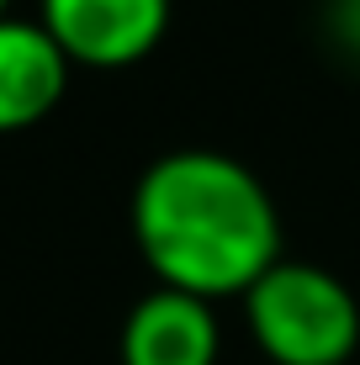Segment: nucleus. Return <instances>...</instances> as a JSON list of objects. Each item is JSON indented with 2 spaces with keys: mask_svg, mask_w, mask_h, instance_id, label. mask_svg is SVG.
<instances>
[{
  "mask_svg": "<svg viewBox=\"0 0 360 365\" xmlns=\"http://www.w3.org/2000/svg\"><path fill=\"white\" fill-rule=\"evenodd\" d=\"M324 32H329V43L360 69V0H329L324 6Z\"/></svg>",
  "mask_w": 360,
  "mask_h": 365,
  "instance_id": "423d86ee",
  "label": "nucleus"
},
{
  "mask_svg": "<svg viewBox=\"0 0 360 365\" xmlns=\"http://www.w3.org/2000/svg\"><path fill=\"white\" fill-rule=\"evenodd\" d=\"M0 16H11V0H0Z\"/></svg>",
  "mask_w": 360,
  "mask_h": 365,
  "instance_id": "0eeeda50",
  "label": "nucleus"
},
{
  "mask_svg": "<svg viewBox=\"0 0 360 365\" xmlns=\"http://www.w3.org/2000/svg\"><path fill=\"white\" fill-rule=\"evenodd\" d=\"M74 64L37 16H0V138L27 133L58 111Z\"/></svg>",
  "mask_w": 360,
  "mask_h": 365,
  "instance_id": "39448f33",
  "label": "nucleus"
},
{
  "mask_svg": "<svg viewBox=\"0 0 360 365\" xmlns=\"http://www.w3.org/2000/svg\"><path fill=\"white\" fill-rule=\"evenodd\" d=\"M128 217L148 275L202 302L244 297L281 259L276 196L217 148H175L143 165Z\"/></svg>",
  "mask_w": 360,
  "mask_h": 365,
  "instance_id": "f257e3e1",
  "label": "nucleus"
},
{
  "mask_svg": "<svg viewBox=\"0 0 360 365\" xmlns=\"http://www.w3.org/2000/svg\"><path fill=\"white\" fill-rule=\"evenodd\" d=\"M175 0H37L48 27L74 69H133L165 43Z\"/></svg>",
  "mask_w": 360,
  "mask_h": 365,
  "instance_id": "7ed1b4c3",
  "label": "nucleus"
},
{
  "mask_svg": "<svg viewBox=\"0 0 360 365\" xmlns=\"http://www.w3.org/2000/svg\"><path fill=\"white\" fill-rule=\"evenodd\" d=\"M239 302L270 365H344L360 349V302L324 265L281 255Z\"/></svg>",
  "mask_w": 360,
  "mask_h": 365,
  "instance_id": "f03ea898",
  "label": "nucleus"
},
{
  "mask_svg": "<svg viewBox=\"0 0 360 365\" xmlns=\"http://www.w3.org/2000/svg\"><path fill=\"white\" fill-rule=\"evenodd\" d=\"M217 302L170 292V286H154L133 302L117 339L122 365H217Z\"/></svg>",
  "mask_w": 360,
  "mask_h": 365,
  "instance_id": "20e7f679",
  "label": "nucleus"
}]
</instances>
